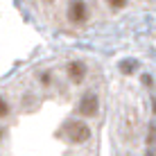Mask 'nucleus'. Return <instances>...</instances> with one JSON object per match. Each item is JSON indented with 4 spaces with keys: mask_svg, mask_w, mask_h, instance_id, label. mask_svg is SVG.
<instances>
[]
</instances>
